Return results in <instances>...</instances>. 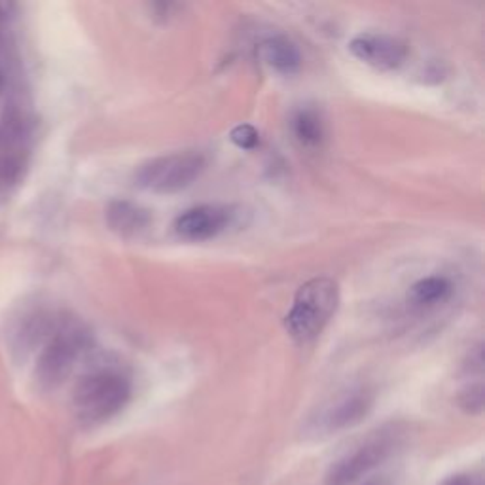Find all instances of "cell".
<instances>
[{"mask_svg":"<svg viewBox=\"0 0 485 485\" xmlns=\"http://www.w3.org/2000/svg\"><path fill=\"white\" fill-rule=\"evenodd\" d=\"M130 399V377L112 366L95 368L85 373L73 391L75 411L85 425L109 421L125 408Z\"/></svg>","mask_w":485,"mask_h":485,"instance_id":"cell-1","label":"cell"},{"mask_svg":"<svg viewBox=\"0 0 485 485\" xmlns=\"http://www.w3.org/2000/svg\"><path fill=\"white\" fill-rule=\"evenodd\" d=\"M229 139H231L233 145L243 148V150H253L258 147V142H260V135L253 128V125H238V128L231 131Z\"/></svg>","mask_w":485,"mask_h":485,"instance_id":"cell-15","label":"cell"},{"mask_svg":"<svg viewBox=\"0 0 485 485\" xmlns=\"http://www.w3.org/2000/svg\"><path fill=\"white\" fill-rule=\"evenodd\" d=\"M233 212L222 205H200L184 211L175 222V229L188 241H207L220 236L231 224Z\"/></svg>","mask_w":485,"mask_h":485,"instance_id":"cell-8","label":"cell"},{"mask_svg":"<svg viewBox=\"0 0 485 485\" xmlns=\"http://www.w3.org/2000/svg\"><path fill=\"white\" fill-rule=\"evenodd\" d=\"M258 56L267 67H272L281 75H294L301 67L300 48L291 39L281 37V34L265 39L258 46Z\"/></svg>","mask_w":485,"mask_h":485,"instance_id":"cell-11","label":"cell"},{"mask_svg":"<svg viewBox=\"0 0 485 485\" xmlns=\"http://www.w3.org/2000/svg\"><path fill=\"white\" fill-rule=\"evenodd\" d=\"M205 169L207 157L202 152H175L140 166L135 175V184L154 193H176L190 188Z\"/></svg>","mask_w":485,"mask_h":485,"instance_id":"cell-4","label":"cell"},{"mask_svg":"<svg viewBox=\"0 0 485 485\" xmlns=\"http://www.w3.org/2000/svg\"><path fill=\"white\" fill-rule=\"evenodd\" d=\"M92 347V334L76 320H63L48 334L37 361V380L44 389L59 387Z\"/></svg>","mask_w":485,"mask_h":485,"instance_id":"cell-3","label":"cell"},{"mask_svg":"<svg viewBox=\"0 0 485 485\" xmlns=\"http://www.w3.org/2000/svg\"><path fill=\"white\" fill-rule=\"evenodd\" d=\"M349 49L356 59L380 70L399 68L408 58L406 42L383 32L358 34L349 42Z\"/></svg>","mask_w":485,"mask_h":485,"instance_id":"cell-7","label":"cell"},{"mask_svg":"<svg viewBox=\"0 0 485 485\" xmlns=\"http://www.w3.org/2000/svg\"><path fill=\"white\" fill-rule=\"evenodd\" d=\"M372 408H373V392L370 389L366 387L351 389L319 413L315 419V427L319 430H325L328 435L339 433V430L351 428L364 421Z\"/></svg>","mask_w":485,"mask_h":485,"instance_id":"cell-6","label":"cell"},{"mask_svg":"<svg viewBox=\"0 0 485 485\" xmlns=\"http://www.w3.org/2000/svg\"><path fill=\"white\" fill-rule=\"evenodd\" d=\"M3 85H4V76H3V70H0V92H3Z\"/></svg>","mask_w":485,"mask_h":485,"instance_id":"cell-17","label":"cell"},{"mask_svg":"<svg viewBox=\"0 0 485 485\" xmlns=\"http://www.w3.org/2000/svg\"><path fill=\"white\" fill-rule=\"evenodd\" d=\"M459 406L466 411V413H481L483 409V385L481 383H474L469 385L466 389L461 391L459 394Z\"/></svg>","mask_w":485,"mask_h":485,"instance_id":"cell-14","label":"cell"},{"mask_svg":"<svg viewBox=\"0 0 485 485\" xmlns=\"http://www.w3.org/2000/svg\"><path fill=\"white\" fill-rule=\"evenodd\" d=\"M27 167V147L22 125H4L0 128V195L20 184Z\"/></svg>","mask_w":485,"mask_h":485,"instance_id":"cell-9","label":"cell"},{"mask_svg":"<svg viewBox=\"0 0 485 485\" xmlns=\"http://www.w3.org/2000/svg\"><path fill=\"white\" fill-rule=\"evenodd\" d=\"M106 224L121 238H133L150 224V214L131 202H112L106 209Z\"/></svg>","mask_w":485,"mask_h":485,"instance_id":"cell-12","label":"cell"},{"mask_svg":"<svg viewBox=\"0 0 485 485\" xmlns=\"http://www.w3.org/2000/svg\"><path fill=\"white\" fill-rule=\"evenodd\" d=\"M339 303L337 283L317 277L301 284L294 303L284 317V328L298 344H308L327 328Z\"/></svg>","mask_w":485,"mask_h":485,"instance_id":"cell-2","label":"cell"},{"mask_svg":"<svg viewBox=\"0 0 485 485\" xmlns=\"http://www.w3.org/2000/svg\"><path fill=\"white\" fill-rule=\"evenodd\" d=\"M392 438L377 436L361 445L351 455L339 459L330 466L325 476V485H353L366 476L375 466H380L391 454Z\"/></svg>","mask_w":485,"mask_h":485,"instance_id":"cell-5","label":"cell"},{"mask_svg":"<svg viewBox=\"0 0 485 485\" xmlns=\"http://www.w3.org/2000/svg\"><path fill=\"white\" fill-rule=\"evenodd\" d=\"M454 296V283L444 275L423 277L411 284L408 292V301L413 310L430 311L440 308Z\"/></svg>","mask_w":485,"mask_h":485,"instance_id":"cell-10","label":"cell"},{"mask_svg":"<svg viewBox=\"0 0 485 485\" xmlns=\"http://www.w3.org/2000/svg\"><path fill=\"white\" fill-rule=\"evenodd\" d=\"M291 125L292 135L301 148L315 150L322 145V140H325V120H322L320 112L317 109H311V106L300 109L292 116Z\"/></svg>","mask_w":485,"mask_h":485,"instance_id":"cell-13","label":"cell"},{"mask_svg":"<svg viewBox=\"0 0 485 485\" xmlns=\"http://www.w3.org/2000/svg\"><path fill=\"white\" fill-rule=\"evenodd\" d=\"M444 485H472V480L469 476L459 474V476H452L449 480H445Z\"/></svg>","mask_w":485,"mask_h":485,"instance_id":"cell-16","label":"cell"}]
</instances>
